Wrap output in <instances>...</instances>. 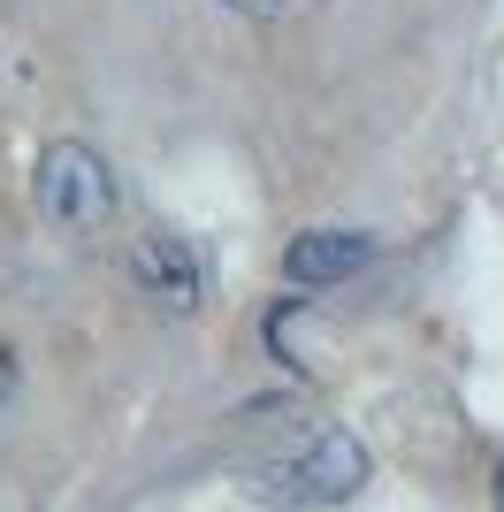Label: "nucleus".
<instances>
[{
	"mask_svg": "<svg viewBox=\"0 0 504 512\" xmlns=\"http://www.w3.org/2000/svg\"><path fill=\"white\" fill-rule=\"evenodd\" d=\"M130 283H138L168 321H191L207 306V260H199V245L176 237V230H146L130 245Z\"/></svg>",
	"mask_w": 504,
	"mask_h": 512,
	"instance_id": "7ed1b4c3",
	"label": "nucleus"
},
{
	"mask_svg": "<svg viewBox=\"0 0 504 512\" xmlns=\"http://www.w3.org/2000/svg\"><path fill=\"white\" fill-rule=\"evenodd\" d=\"M375 260V237L367 230H298L291 253H283V283L298 291H321V283H344Z\"/></svg>",
	"mask_w": 504,
	"mask_h": 512,
	"instance_id": "20e7f679",
	"label": "nucleus"
},
{
	"mask_svg": "<svg viewBox=\"0 0 504 512\" xmlns=\"http://www.w3.org/2000/svg\"><path fill=\"white\" fill-rule=\"evenodd\" d=\"M31 199H39V214L54 222V230H69V237L115 222V207H123L115 169H107L84 138H54V146L39 153V169H31Z\"/></svg>",
	"mask_w": 504,
	"mask_h": 512,
	"instance_id": "f03ea898",
	"label": "nucleus"
},
{
	"mask_svg": "<svg viewBox=\"0 0 504 512\" xmlns=\"http://www.w3.org/2000/svg\"><path fill=\"white\" fill-rule=\"evenodd\" d=\"M222 8H230V16H245V23H275L291 0H222Z\"/></svg>",
	"mask_w": 504,
	"mask_h": 512,
	"instance_id": "39448f33",
	"label": "nucleus"
},
{
	"mask_svg": "<svg viewBox=\"0 0 504 512\" xmlns=\"http://www.w3.org/2000/svg\"><path fill=\"white\" fill-rule=\"evenodd\" d=\"M16 383H23V367H16V352H8V344H0V413L16 406Z\"/></svg>",
	"mask_w": 504,
	"mask_h": 512,
	"instance_id": "423d86ee",
	"label": "nucleus"
},
{
	"mask_svg": "<svg viewBox=\"0 0 504 512\" xmlns=\"http://www.w3.org/2000/svg\"><path fill=\"white\" fill-rule=\"evenodd\" d=\"M367 490V444L352 428H306L283 459L260 467V497L268 505H291V512H321V505H344V497Z\"/></svg>",
	"mask_w": 504,
	"mask_h": 512,
	"instance_id": "f257e3e1",
	"label": "nucleus"
},
{
	"mask_svg": "<svg viewBox=\"0 0 504 512\" xmlns=\"http://www.w3.org/2000/svg\"><path fill=\"white\" fill-rule=\"evenodd\" d=\"M497 512H504V467H497Z\"/></svg>",
	"mask_w": 504,
	"mask_h": 512,
	"instance_id": "0eeeda50",
	"label": "nucleus"
}]
</instances>
